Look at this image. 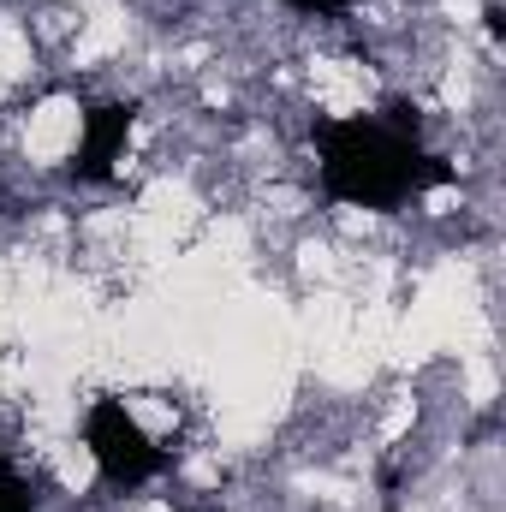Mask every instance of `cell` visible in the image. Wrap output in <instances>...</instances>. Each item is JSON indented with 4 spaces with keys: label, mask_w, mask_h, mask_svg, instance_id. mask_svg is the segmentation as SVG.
Listing matches in <instances>:
<instances>
[{
    "label": "cell",
    "mask_w": 506,
    "mask_h": 512,
    "mask_svg": "<svg viewBox=\"0 0 506 512\" xmlns=\"http://www.w3.org/2000/svg\"><path fill=\"white\" fill-rule=\"evenodd\" d=\"M131 126H137V102H96L78 126V149H72V179L84 185H102L114 179L120 155L131 143Z\"/></svg>",
    "instance_id": "obj_3"
},
{
    "label": "cell",
    "mask_w": 506,
    "mask_h": 512,
    "mask_svg": "<svg viewBox=\"0 0 506 512\" xmlns=\"http://www.w3.org/2000/svg\"><path fill=\"white\" fill-rule=\"evenodd\" d=\"M0 512H36L30 489H24V477L6 465V453H0Z\"/></svg>",
    "instance_id": "obj_4"
},
{
    "label": "cell",
    "mask_w": 506,
    "mask_h": 512,
    "mask_svg": "<svg viewBox=\"0 0 506 512\" xmlns=\"http://www.w3.org/2000/svg\"><path fill=\"white\" fill-rule=\"evenodd\" d=\"M286 6H298V12H340L346 0H286Z\"/></svg>",
    "instance_id": "obj_5"
},
{
    "label": "cell",
    "mask_w": 506,
    "mask_h": 512,
    "mask_svg": "<svg viewBox=\"0 0 506 512\" xmlns=\"http://www.w3.org/2000/svg\"><path fill=\"white\" fill-rule=\"evenodd\" d=\"M316 155H322V191L334 203H352V209H376L393 215L405 197L417 191H441L453 185L459 173L423 149V131H399L387 120H316Z\"/></svg>",
    "instance_id": "obj_1"
},
{
    "label": "cell",
    "mask_w": 506,
    "mask_h": 512,
    "mask_svg": "<svg viewBox=\"0 0 506 512\" xmlns=\"http://www.w3.org/2000/svg\"><path fill=\"white\" fill-rule=\"evenodd\" d=\"M84 447H90L96 471H102L114 489H137V483H149V477L167 465V453L149 441V429L131 417L120 399H96V405H90V417H84Z\"/></svg>",
    "instance_id": "obj_2"
}]
</instances>
